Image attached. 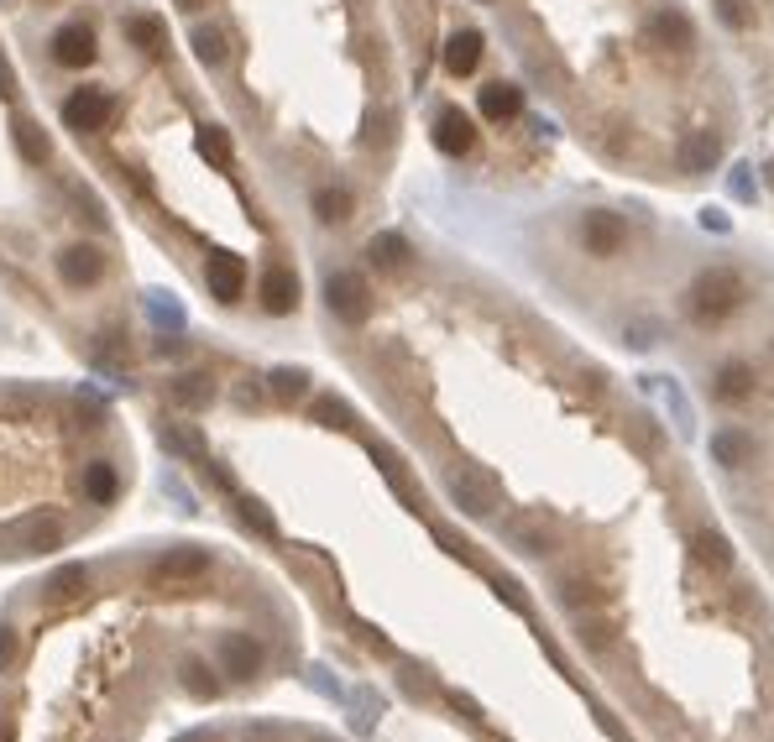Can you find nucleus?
Wrapping results in <instances>:
<instances>
[{"mask_svg": "<svg viewBox=\"0 0 774 742\" xmlns=\"http://www.w3.org/2000/svg\"><path fill=\"white\" fill-rule=\"evenodd\" d=\"M649 42H654L659 53H691V48H696V27H691V16H686V11H675V6L654 11V16H649Z\"/></svg>", "mask_w": 774, "mask_h": 742, "instance_id": "obj_5", "label": "nucleus"}, {"mask_svg": "<svg viewBox=\"0 0 774 742\" xmlns=\"http://www.w3.org/2000/svg\"><path fill=\"white\" fill-rule=\"evenodd\" d=\"M482 53H487V37L476 27H461L450 42H445V74L455 79H471L476 68H482Z\"/></svg>", "mask_w": 774, "mask_h": 742, "instance_id": "obj_9", "label": "nucleus"}, {"mask_svg": "<svg viewBox=\"0 0 774 742\" xmlns=\"http://www.w3.org/2000/svg\"><path fill=\"white\" fill-rule=\"evenodd\" d=\"M126 42H136V48H142V53H168V27H163V21H157V16H131L126 21Z\"/></svg>", "mask_w": 774, "mask_h": 742, "instance_id": "obj_25", "label": "nucleus"}, {"mask_svg": "<svg viewBox=\"0 0 774 742\" xmlns=\"http://www.w3.org/2000/svg\"><path fill=\"white\" fill-rule=\"evenodd\" d=\"M58 272H63V283L89 288V283H100V277H105V251L100 246H68L58 257Z\"/></svg>", "mask_w": 774, "mask_h": 742, "instance_id": "obj_12", "label": "nucleus"}, {"mask_svg": "<svg viewBox=\"0 0 774 742\" xmlns=\"http://www.w3.org/2000/svg\"><path fill=\"white\" fill-rule=\"evenodd\" d=\"M712 6H717V21H722V27H733V32L754 27V11H748V0H712Z\"/></svg>", "mask_w": 774, "mask_h": 742, "instance_id": "obj_35", "label": "nucleus"}, {"mask_svg": "<svg viewBox=\"0 0 774 742\" xmlns=\"http://www.w3.org/2000/svg\"><path fill=\"white\" fill-rule=\"evenodd\" d=\"M163 445L178 450V455H199V434H184V429H163Z\"/></svg>", "mask_w": 774, "mask_h": 742, "instance_id": "obj_38", "label": "nucleus"}, {"mask_svg": "<svg viewBox=\"0 0 774 742\" xmlns=\"http://www.w3.org/2000/svg\"><path fill=\"white\" fill-rule=\"evenodd\" d=\"M518 115H523V89L518 84H503V79L482 84V121L503 126V121H518Z\"/></svg>", "mask_w": 774, "mask_h": 742, "instance_id": "obj_17", "label": "nucleus"}, {"mask_svg": "<svg viewBox=\"0 0 774 742\" xmlns=\"http://www.w3.org/2000/svg\"><path fill=\"white\" fill-rule=\"evenodd\" d=\"M743 304V277L733 267H707V272H696L691 277V288H686V314L696 324H722V319H733Z\"/></svg>", "mask_w": 774, "mask_h": 742, "instance_id": "obj_1", "label": "nucleus"}, {"mask_svg": "<svg viewBox=\"0 0 774 742\" xmlns=\"http://www.w3.org/2000/svg\"><path fill=\"white\" fill-rule=\"evenodd\" d=\"M199 152L210 157L215 168H231V162H236V147H231V136H225L220 126H204L199 131Z\"/></svg>", "mask_w": 774, "mask_h": 742, "instance_id": "obj_31", "label": "nucleus"}, {"mask_svg": "<svg viewBox=\"0 0 774 742\" xmlns=\"http://www.w3.org/2000/svg\"><path fill=\"white\" fill-rule=\"evenodd\" d=\"M220 669L231 680H252L257 669H262V643L252 633H225L220 638Z\"/></svg>", "mask_w": 774, "mask_h": 742, "instance_id": "obj_8", "label": "nucleus"}, {"mask_svg": "<svg viewBox=\"0 0 774 742\" xmlns=\"http://www.w3.org/2000/svg\"><path fill=\"white\" fill-rule=\"evenodd\" d=\"M450 497H455V507H461L466 518H487L492 513V502H497V492H492V481H482V476H450Z\"/></svg>", "mask_w": 774, "mask_h": 742, "instance_id": "obj_15", "label": "nucleus"}, {"mask_svg": "<svg viewBox=\"0 0 774 742\" xmlns=\"http://www.w3.org/2000/svg\"><path fill=\"white\" fill-rule=\"evenodd\" d=\"M189 48H194V58H199L204 68H220L225 58H231V37H225L220 27H194Z\"/></svg>", "mask_w": 774, "mask_h": 742, "instance_id": "obj_26", "label": "nucleus"}, {"mask_svg": "<svg viewBox=\"0 0 774 742\" xmlns=\"http://www.w3.org/2000/svg\"><path fill=\"white\" fill-rule=\"evenodd\" d=\"M53 58L63 68H84V63H95V32L84 27V21H68V27L53 32Z\"/></svg>", "mask_w": 774, "mask_h": 742, "instance_id": "obj_11", "label": "nucleus"}, {"mask_svg": "<svg viewBox=\"0 0 774 742\" xmlns=\"http://www.w3.org/2000/svg\"><path fill=\"white\" fill-rule=\"evenodd\" d=\"M555 601H560V612H591L602 601V586L591 581V575H560V581H555Z\"/></svg>", "mask_w": 774, "mask_h": 742, "instance_id": "obj_20", "label": "nucleus"}, {"mask_svg": "<svg viewBox=\"0 0 774 742\" xmlns=\"http://www.w3.org/2000/svg\"><path fill=\"white\" fill-rule=\"evenodd\" d=\"M16 147H21V157H27L32 168H37V162H48V136L37 131V121H16Z\"/></svg>", "mask_w": 774, "mask_h": 742, "instance_id": "obj_32", "label": "nucleus"}, {"mask_svg": "<svg viewBox=\"0 0 774 742\" xmlns=\"http://www.w3.org/2000/svg\"><path fill=\"white\" fill-rule=\"evenodd\" d=\"M267 387H272V398L293 403V398H304V392H309V377H304L299 366H278V371L267 377Z\"/></svg>", "mask_w": 774, "mask_h": 742, "instance_id": "obj_30", "label": "nucleus"}, {"mask_svg": "<svg viewBox=\"0 0 774 742\" xmlns=\"http://www.w3.org/2000/svg\"><path fill=\"white\" fill-rule=\"evenodd\" d=\"M769 356H774V340H769Z\"/></svg>", "mask_w": 774, "mask_h": 742, "instance_id": "obj_45", "label": "nucleus"}, {"mask_svg": "<svg viewBox=\"0 0 774 742\" xmlns=\"http://www.w3.org/2000/svg\"><path fill=\"white\" fill-rule=\"evenodd\" d=\"M450 706H455V711H461V716H466V722H482V706H476V701H471V695H466V690H450Z\"/></svg>", "mask_w": 774, "mask_h": 742, "instance_id": "obj_39", "label": "nucleus"}, {"mask_svg": "<svg viewBox=\"0 0 774 742\" xmlns=\"http://www.w3.org/2000/svg\"><path fill=\"white\" fill-rule=\"evenodd\" d=\"M508 544H518L523 554H534V560H544V554L560 549L555 528H544V523H534V518H513V523H508Z\"/></svg>", "mask_w": 774, "mask_h": 742, "instance_id": "obj_18", "label": "nucleus"}, {"mask_svg": "<svg viewBox=\"0 0 774 742\" xmlns=\"http://www.w3.org/2000/svg\"><path fill=\"white\" fill-rule=\"evenodd\" d=\"M712 398L717 403H748L754 398V366L748 361H722L712 377Z\"/></svg>", "mask_w": 774, "mask_h": 742, "instance_id": "obj_14", "label": "nucleus"}, {"mask_svg": "<svg viewBox=\"0 0 774 742\" xmlns=\"http://www.w3.org/2000/svg\"><path fill=\"white\" fill-rule=\"evenodd\" d=\"M48 591H53V601H74V596H84V591H89V570H84V565H63L53 581H48Z\"/></svg>", "mask_w": 774, "mask_h": 742, "instance_id": "obj_29", "label": "nucleus"}, {"mask_svg": "<svg viewBox=\"0 0 774 742\" xmlns=\"http://www.w3.org/2000/svg\"><path fill=\"white\" fill-rule=\"evenodd\" d=\"M712 455L722 460V466H754L759 445H754V434H748V429H722L712 439Z\"/></svg>", "mask_w": 774, "mask_h": 742, "instance_id": "obj_23", "label": "nucleus"}, {"mask_svg": "<svg viewBox=\"0 0 774 742\" xmlns=\"http://www.w3.org/2000/svg\"><path fill=\"white\" fill-rule=\"evenodd\" d=\"M110 115H116V105H110L105 89H74V95L63 100V121L74 131H105Z\"/></svg>", "mask_w": 774, "mask_h": 742, "instance_id": "obj_4", "label": "nucleus"}, {"mask_svg": "<svg viewBox=\"0 0 774 742\" xmlns=\"http://www.w3.org/2000/svg\"><path fill=\"white\" fill-rule=\"evenodd\" d=\"M325 304L335 319H346V324H361L372 314V288H367V277L361 272H335L330 283H325Z\"/></svg>", "mask_w": 774, "mask_h": 742, "instance_id": "obj_3", "label": "nucleus"}, {"mask_svg": "<svg viewBox=\"0 0 774 742\" xmlns=\"http://www.w3.org/2000/svg\"><path fill=\"white\" fill-rule=\"evenodd\" d=\"M184 690H194V695H204V701H210V695L220 690V685H215V675H210V664L184 659Z\"/></svg>", "mask_w": 774, "mask_h": 742, "instance_id": "obj_33", "label": "nucleus"}, {"mask_svg": "<svg viewBox=\"0 0 774 742\" xmlns=\"http://www.w3.org/2000/svg\"><path fill=\"white\" fill-rule=\"evenodd\" d=\"M309 204H314V215H320L325 225H346L356 215V199H351V189H340V183H320Z\"/></svg>", "mask_w": 774, "mask_h": 742, "instance_id": "obj_21", "label": "nucleus"}, {"mask_svg": "<svg viewBox=\"0 0 774 742\" xmlns=\"http://www.w3.org/2000/svg\"><path fill=\"white\" fill-rule=\"evenodd\" d=\"M58 544H63V523L48 518V523H27V528H21V539H16L11 554H48Z\"/></svg>", "mask_w": 774, "mask_h": 742, "instance_id": "obj_27", "label": "nucleus"}, {"mask_svg": "<svg viewBox=\"0 0 774 742\" xmlns=\"http://www.w3.org/2000/svg\"><path fill=\"white\" fill-rule=\"evenodd\" d=\"M309 419H320V424H330V429H346L351 413H346V403H340V398H314V403H309Z\"/></svg>", "mask_w": 774, "mask_h": 742, "instance_id": "obj_34", "label": "nucleus"}, {"mask_svg": "<svg viewBox=\"0 0 774 742\" xmlns=\"http://www.w3.org/2000/svg\"><path fill=\"white\" fill-rule=\"evenodd\" d=\"M623 241H628V220L618 210H591L581 220V251H586V257L607 262V257H618V251H623Z\"/></svg>", "mask_w": 774, "mask_h": 742, "instance_id": "obj_2", "label": "nucleus"}, {"mask_svg": "<svg viewBox=\"0 0 774 742\" xmlns=\"http://www.w3.org/2000/svg\"><path fill=\"white\" fill-rule=\"evenodd\" d=\"M84 492L95 497V502H116V492H121V476H116V466H105V460H95V466H89V476H84Z\"/></svg>", "mask_w": 774, "mask_h": 742, "instance_id": "obj_28", "label": "nucleus"}, {"mask_svg": "<svg viewBox=\"0 0 774 742\" xmlns=\"http://www.w3.org/2000/svg\"><path fill=\"white\" fill-rule=\"evenodd\" d=\"M576 638L591 648V654H602V648L612 643V628H607V622L602 617H581V628H576Z\"/></svg>", "mask_w": 774, "mask_h": 742, "instance_id": "obj_36", "label": "nucleus"}, {"mask_svg": "<svg viewBox=\"0 0 774 742\" xmlns=\"http://www.w3.org/2000/svg\"><path fill=\"white\" fill-rule=\"evenodd\" d=\"M262 309L267 314H293L299 309V272L293 267H267L262 272Z\"/></svg>", "mask_w": 774, "mask_h": 742, "instance_id": "obj_10", "label": "nucleus"}, {"mask_svg": "<svg viewBox=\"0 0 774 742\" xmlns=\"http://www.w3.org/2000/svg\"><path fill=\"white\" fill-rule=\"evenodd\" d=\"M722 162V136L717 131H691L686 142H680V168L686 173H712Z\"/></svg>", "mask_w": 774, "mask_h": 742, "instance_id": "obj_16", "label": "nucleus"}, {"mask_svg": "<svg viewBox=\"0 0 774 742\" xmlns=\"http://www.w3.org/2000/svg\"><path fill=\"white\" fill-rule=\"evenodd\" d=\"M204 570H210V554L204 549H168L152 565V586H184V581H199Z\"/></svg>", "mask_w": 774, "mask_h": 742, "instance_id": "obj_6", "label": "nucleus"}, {"mask_svg": "<svg viewBox=\"0 0 774 742\" xmlns=\"http://www.w3.org/2000/svg\"><path fill=\"white\" fill-rule=\"evenodd\" d=\"M168 392H173V403H178V408H189V413H199V408H210V403H215V382L204 377V371H184V377H178Z\"/></svg>", "mask_w": 774, "mask_h": 742, "instance_id": "obj_24", "label": "nucleus"}, {"mask_svg": "<svg viewBox=\"0 0 774 742\" xmlns=\"http://www.w3.org/2000/svg\"><path fill=\"white\" fill-rule=\"evenodd\" d=\"M236 507H241V518H246V523H252V528L262 533V539H272V533H278V523H272V518H267V507H262L257 497H236Z\"/></svg>", "mask_w": 774, "mask_h": 742, "instance_id": "obj_37", "label": "nucleus"}, {"mask_svg": "<svg viewBox=\"0 0 774 742\" xmlns=\"http://www.w3.org/2000/svg\"><path fill=\"white\" fill-rule=\"evenodd\" d=\"M11 664H16V633L0 628V669H11Z\"/></svg>", "mask_w": 774, "mask_h": 742, "instance_id": "obj_40", "label": "nucleus"}, {"mask_svg": "<svg viewBox=\"0 0 774 742\" xmlns=\"http://www.w3.org/2000/svg\"><path fill=\"white\" fill-rule=\"evenodd\" d=\"M497 591H503V601H508V607H523V596H518V586L508 581V575H497Z\"/></svg>", "mask_w": 774, "mask_h": 742, "instance_id": "obj_41", "label": "nucleus"}, {"mask_svg": "<svg viewBox=\"0 0 774 742\" xmlns=\"http://www.w3.org/2000/svg\"><path fill=\"white\" fill-rule=\"evenodd\" d=\"M764 178H769V183H774V162H769V168H764Z\"/></svg>", "mask_w": 774, "mask_h": 742, "instance_id": "obj_43", "label": "nucleus"}, {"mask_svg": "<svg viewBox=\"0 0 774 742\" xmlns=\"http://www.w3.org/2000/svg\"><path fill=\"white\" fill-rule=\"evenodd\" d=\"M367 257H372V267H382V272H398V267L414 262V246H408L398 230H382V236L367 241Z\"/></svg>", "mask_w": 774, "mask_h": 742, "instance_id": "obj_22", "label": "nucleus"}, {"mask_svg": "<svg viewBox=\"0 0 774 742\" xmlns=\"http://www.w3.org/2000/svg\"><path fill=\"white\" fill-rule=\"evenodd\" d=\"M471 142H476V126H471V115L466 110H440V121H435V147L445 152V157H466L471 152Z\"/></svg>", "mask_w": 774, "mask_h": 742, "instance_id": "obj_13", "label": "nucleus"}, {"mask_svg": "<svg viewBox=\"0 0 774 742\" xmlns=\"http://www.w3.org/2000/svg\"><path fill=\"white\" fill-rule=\"evenodd\" d=\"M204 283H210V293L220 298V304H236V298L246 293V262L231 257V251H215V257L204 262Z\"/></svg>", "mask_w": 774, "mask_h": 742, "instance_id": "obj_7", "label": "nucleus"}, {"mask_svg": "<svg viewBox=\"0 0 774 742\" xmlns=\"http://www.w3.org/2000/svg\"><path fill=\"white\" fill-rule=\"evenodd\" d=\"M691 554H696V565H707V570H733V544H727L722 528H696Z\"/></svg>", "mask_w": 774, "mask_h": 742, "instance_id": "obj_19", "label": "nucleus"}, {"mask_svg": "<svg viewBox=\"0 0 774 742\" xmlns=\"http://www.w3.org/2000/svg\"><path fill=\"white\" fill-rule=\"evenodd\" d=\"M178 6H184V11H199V6H204V0H178Z\"/></svg>", "mask_w": 774, "mask_h": 742, "instance_id": "obj_42", "label": "nucleus"}, {"mask_svg": "<svg viewBox=\"0 0 774 742\" xmlns=\"http://www.w3.org/2000/svg\"><path fill=\"white\" fill-rule=\"evenodd\" d=\"M6 737H11V732H6V727H0V742H6Z\"/></svg>", "mask_w": 774, "mask_h": 742, "instance_id": "obj_44", "label": "nucleus"}]
</instances>
